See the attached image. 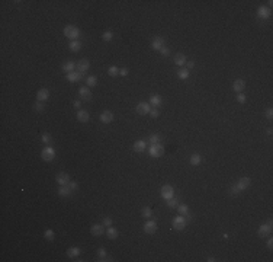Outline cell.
<instances>
[{"mask_svg": "<svg viewBox=\"0 0 273 262\" xmlns=\"http://www.w3.org/2000/svg\"><path fill=\"white\" fill-rule=\"evenodd\" d=\"M128 68H127V67H123V68H121V70H119V74H121V76H123V77H125V76H128Z\"/></svg>", "mask_w": 273, "mask_h": 262, "instance_id": "cell-49", "label": "cell"}, {"mask_svg": "<svg viewBox=\"0 0 273 262\" xmlns=\"http://www.w3.org/2000/svg\"><path fill=\"white\" fill-rule=\"evenodd\" d=\"M77 119L80 123H87L90 119V114L86 109H78L77 111Z\"/></svg>", "mask_w": 273, "mask_h": 262, "instance_id": "cell-17", "label": "cell"}, {"mask_svg": "<svg viewBox=\"0 0 273 262\" xmlns=\"http://www.w3.org/2000/svg\"><path fill=\"white\" fill-rule=\"evenodd\" d=\"M177 76H179V79H183V80H186V79L189 77V70H188L186 67H182V68L177 72Z\"/></svg>", "mask_w": 273, "mask_h": 262, "instance_id": "cell-30", "label": "cell"}, {"mask_svg": "<svg viewBox=\"0 0 273 262\" xmlns=\"http://www.w3.org/2000/svg\"><path fill=\"white\" fill-rule=\"evenodd\" d=\"M44 237L47 240H54V237H55V233H54V230L52 229H47L44 232Z\"/></svg>", "mask_w": 273, "mask_h": 262, "instance_id": "cell-34", "label": "cell"}, {"mask_svg": "<svg viewBox=\"0 0 273 262\" xmlns=\"http://www.w3.org/2000/svg\"><path fill=\"white\" fill-rule=\"evenodd\" d=\"M55 181L60 185H68V182H70V176H68V173H66V172H60L55 176Z\"/></svg>", "mask_w": 273, "mask_h": 262, "instance_id": "cell-14", "label": "cell"}, {"mask_svg": "<svg viewBox=\"0 0 273 262\" xmlns=\"http://www.w3.org/2000/svg\"><path fill=\"white\" fill-rule=\"evenodd\" d=\"M74 67H76V64H74L73 61H70V60H67V61L63 63L61 68H63V70H64L66 73H71V72H74Z\"/></svg>", "mask_w": 273, "mask_h": 262, "instance_id": "cell-25", "label": "cell"}, {"mask_svg": "<svg viewBox=\"0 0 273 262\" xmlns=\"http://www.w3.org/2000/svg\"><path fill=\"white\" fill-rule=\"evenodd\" d=\"M102 224H103V226H108V227H111L112 224H113V221H112L111 217H105V218H103V221H102Z\"/></svg>", "mask_w": 273, "mask_h": 262, "instance_id": "cell-43", "label": "cell"}, {"mask_svg": "<svg viewBox=\"0 0 273 262\" xmlns=\"http://www.w3.org/2000/svg\"><path fill=\"white\" fill-rule=\"evenodd\" d=\"M186 61H188V60H186V57H184L182 53H177V54L174 56V63H176L177 66L183 67L184 64H186Z\"/></svg>", "mask_w": 273, "mask_h": 262, "instance_id": "cell-26", "label": "cell"}, {"mask_svg": "<svg viewBox=\"0 0 273 262\" xmlns=\"http://www.w3.org/2000/svg\"><path fill=\"white\" fill-rule=\"evenodd\" d=\"M166 204H167V207H170V208H174V207L179 205V198L177 197H172L170 200L166 201Z\"/></svg>", "mask_w": 273, "mask_h": 262, "instance_id": "cell-32", "label": "cell"}, {"mask_svg": "<svg viewBox=\"0 0 273 262\" xmlns=\"http://www.w3.org/2000/svg\"><path fill=\"white\" fill-rule=\"evenodd\" d=\"M201 162H202L201 154L195 153V154L190 156V165H192V166H198V165H201Z\"/></svg>", "mask_w": 273, "mask_h": 262, "instance_id": "cell-27", "label": "cell"}, {"mask_svg": "<svg viewBox=\"0 0 273 262\" xmlns=\"http://www.w3.org/2000/svg\"><path fill=\"white\" fill-rule=\"evenodd\" d=\"M160 194L164 200H170L172 197H174V190H173L172 185H163L161 190H160Z\"/></svg>", "mask_w": 273, "mask_h": 262, "instance_id": "cell-5", "label": "cell"}, {"mask_svg": "<svg viewBox=\"0 0 273 262\" xmlns=\"http://www.w3.org/2000/svg\"><path fill=\"white\" fill-rule=\"evenodd\" d=\"M206 261H208V262H214V261H215V258H212V256H211V258H208Z\"/></svg>", "mask_w": 273, "mask_h": 262, "instance_id": "cell-55", "label": "cell"}, {"mask_svg": "<svg viewBox=\"0 0 273 262\" xmlns=\"http://www.w3.org/2000/svg\"><path fill=\"white\" fill-rule=\"evenodd\" d=\"M64 35L70 38L71 41H76V39L80 37V29L76 28V26H73V25H67L66 28H64Z\"/></svg>", "mask_w": 273, "mask_h": 262, "instance_id": "cell-1", "label": "cell"}, {"mask_svg": "<svg viewBox=\"0 0 273 262\" xmlns=\"http://www.w3.org/2000/svg\"><path fill=\"white\" fill-rule=\"evenodd\" d=\"M145 147H147V141H144V140H138L134 143V150L138 151V153H142L145 150Z\"/></svg>", "mask_w": 273, "mask_h": 262, "instance_id": "cell-23", "label": "cell"}, {"mask_svg": "<svg viewBox=\"0 0 273 262\" xmlns=\"http://www.w3.org/2000/svg\"><path fill=\"white\" fill-rule=\"evenodd\" d=\"M50 99V90L47 88H42V89L38 90L36 93V100H41V102H45V100Z\"/></svg>", "mask_w": 273, "mask_h": 262, "instance_id": "cell-13", "label": "cell"}, {"mask_svg": "<svg viewBox=\"0 0 273 262\" xmlns=\"http://www.w3.org/2000/svg\"><path fill=\"white\" fill-rule=\"evenodd\" d=\"M90 233L96 236V237H99L102 234L105 233V230H103V224H93L92 227H90Z\"/></svg>", "mask_w": 273, "mask_h": 262, "instance_id": "cell-16", "label": "cell"}, {"mask_svg": "<svg viewBox=\"0 0 273 262\" xmlns=\"http://www.w3.org/2000/svg\"><path fill=\"white\" fill-rule=\"evenodd\" d=\"M41 157H42V160H45V162H51V160L55 157V150H54L52 147H50V146H47V147H44V150L41 153Z\"/></svg>", "mask_w": 273, "mask_h": 262, "instance_id": "cell-2", "label": "cell"}, {"mask_svg": "<svg viewBox=\"0 0 273 262\" xmlns=\"http://www.w3.org/2000/svg\"><path fill=\"white\" fill-rule=\"evenodd\" d=\"M272 246H273V240L269 239V240H267V248H269V249H272Z\"/></svg>", "mask_w": 273, "mask_h": 262, "instance_id": "cell-52", "label": "cell"}, {"mask_svg": "<svg viewBox=\"0 0 273 262\" xmlns=\"http://www.w3.org/2000/svg\"><path fill=\"white\" fill-rule=\"evenodd\" d=\"M34 108H35V111L42 112L45 109V104H44V102H41V100H36V102H35V105H34Z\"/></svg>", "mask_w": 273, "mask_h": 262, "instance_id": "cell-37", "label": "cell"}, {"mask_svg": "<svg viewBox=\"0 0 273 262\" xmlns=\"http://www.w3.org/2000/svg\"><path fill=\"white\" fill-rule=\"evenodd\" d=\"M237 100H238L240 104H245V96L243 95V92H241V93H238V95H237Z\"/></svg>", "mask_w": 273, "mask_h": 262, "instance_id": "cell-47", "label": "cell"}, {"mask_svg": "<svg viewBox=\"0 0 273 262\" xmlns=\"http://www.w3.org/2000/svg\"><path fill=\"white\" fill-rule=\"evenodd\" d=\"M68 188H70L71 191H74L76 188H77V182H74V181H70V182H68Z\"/></svg>", "mask_w": 273, "mask_h": 262, "instance_id": "cell-48", "label": "cell"}, {"mask_svg": "<svg viewBox=\"0 0 273 262\" xmlns=\"http://www.w3.org/2000/svg\"><path fill=\"white\" fill-rule=\"evenodd\" d=\"M97 256H99V259H102V258H105V256H106V251L103 249V248L97 249Z\"/></svg>", "mask_w": 273, "mask_h": 262, "instance_id": "cell-45", "label": "cell"}, {"mask_svg": "<svg viewBox=\"0 0 273 262\" xmlns=\"http://www.w3.org/2000/svg\"><path fill=\"white\" fill-rule=\"evenodd\" d=\"M57 192H58V195L60 197H70L73 191L68 188V185H60V188H58Z\"/></svg>", "mask_w": 273, "mask_h": 262, "instance_id": "cell-22", "label": "cell"}, {"mask_svg": "<svg viewBox=\"0 0 273 262\" xmlns=\"http://www.w3.org/2000/svg\"><path fill=\"white\" fill-rule=\"evenodd\" d=\"M41 139H42V143H44V144H50V143H51V140H52V137H51V134H48V133H44V134H42V137H41Z\"/></svg>", "mask_w": 273, "mask_h": 262, "instance_id": "cell-39", "label": "cell"}, {"mask_svg": "<svg viewBox=\"0 0 273 262\" xmlns=\"http://www.w3.org/2000/svg\"><path fill=\"white\" fill-rule=\"evenodd\" d=\"M184 66H186V68H188V70H190V68H193V67H195V61H186V64H184Z\"/></svg>", "mask_w": 273, "mask_h": 262, "instance_id": "cell-50", "label": "cell"}, {"mask_svg": "<svg viewBox=\"0 0 273 262\" xmlns=\"http://www.w3.org/2000/svg\"><path fill=\"white\" fill-rule=\"evenodd\" d=\"M106 233H108V237H109V239H112V240H115V239H118V230L115 229V227H108V232H106Z\"/></svg>", "mask_w": 273, "mask_h": 262, "instance_id": "cell-28", "label": "cell"}, {"mask_svg": "<svg viewBox=\"0 0 273 262\" xmlns=\"http://www.w3.org/2000/svg\"><path fill=\"white\" fill-rule=\"evenodd\" d=\"M270 233H272V220H269L267 223L262 224V226L259 227V232H257L259 237H264V236H269Z\"/></svg>", "mask_w": 273, "mask_h": 262, "instance_id": "cell-4", "label": "cell"}, {"mask_svg": "<svg viewBox=\"0 0 273 262\" xmlns=\"http://www.w3.org/2000/svg\"><path fill=\"white\" fill-rule=\"evenodd\" d=\"M135 109H137V114H139V115H147V114H150L151 105L148 102H139Z\"/></svg>", "mask_w": 273, "mask_h": 262, "instance_id": "cell-6", "label": "cell"}, {"mask_svg": "<svg viewBox=\"0 0 273 262\" xmlns=\"http://www.w3.org/2000/svg\"><path fill=\"white\" fill-rule=\"evenodd\" d=\"M186 223H188V221L184 220V216H180V214H179L177 217L173 220V227L176 230H183L184 227H186Z\"/></svg>", "mask_w": 273, "mask_h": 262, "instance_id": "cell-7", "label": "cell"}, {"mask_svg": "<svg viewBox=\"0 0 273 262\" xmlns=\"http://www.w3.org/2000/svg\"><path fill=\"white\" fill-rule=\"evenodd\" d=\"M82 253V249L77 246H73L70 249H67V256L68 258H78V255Z\"/></svg>", "mask_w": 273, "mask_h": 262, "instance_id": "cell-24", "label": "cell"}, {"mask_svg": "<svg viewBox=\"0 0 273 262\" xmlns=\"http://www.w3.org/2000/svg\"><path fill=\"white\" fill-rule=\"evenodd\" d=\"M147 143H150V144L160 143V135H158V134H151L150 137H148V141H147Z\"/></svg>", "mask_w": 273, "mask_h": 262, "instance_id": "cell-35", "label": "cell"}, {"mask_svg": "<svg viewBox=\"0 0 273 262\" xmlns=\"http://www.w3.org/2000/svg\"><path fill=\"white\" fill-rule=\"evenodd\" d=\"M272 131H273V130L270 128V127H269V128L266 130V133H267V135H272Z\"/></svg>", "mask_w": 273, "mask_h": 262, "instance_id": "cell-54", "label": "cell"}, {"mask_svg": "<svg viewBox=\"0 0 273 262\" xmlns=\"http://www.w3.org/2000/svg\"><path fill=\"white\" fill-rule=\"evenodd\" d=\"M264 117L267 118V119H272V118H273V109H272V108H269L267 111L264 112Z\"/></svg>", "mask_w": 273, "mask_h": 262, "instance_id": "cell-46", "label": "cell"}, {"mask_svg": "<svg viewBox=\"0 0 273 262\" xmlns=\"http://www.w3.org/2000/svg\"><path fill=\"white\" fill-rule=\"evenodd\" d=\"M244 88H245V82L243 79H237L234 83H233V89H234L237 93H241V92L244 90Z\"/></svg>", "mask_w": 273, "mask_h": 262, "instance_id": "cell-19", "label": "cell"}, {"mask_svg": "<svg viewBox=\"0 0 273 262\" xmlns=\"http://www.w3.org/2000/svg\"><path fill=\"white\" fill-rule=\"evenodd\" d=\"M160 54H161V56H164V57H167V56H170V50H169L167 47L164 45L163 48H160Z\"/></svg>", "mask_w": 273, "mask_h": 262, "instance_id": "cell-44", "label": "cell"}, {"mask_svg": "<svg viewBox=\"0 0 273 262\" xmlns=\"http://www.w3.org/2000/svg\"><path fill=\"white\" fill-rule=\"evenodd\" d=\"M144 232L147 234H154L157 232V223L153 220H147L144 224Z\"/></svg>", "mask_w": 273, "mask_h": 262, "instance_id": "cell-8", "label": "cell"}, {"mask_svg": "<svg viewBox=\"0 0 273 262\" xmlns=\"http://www.w3.org/2000/svg\"><path fill=\"white\" fill-rule=\"evenodd\" d=\"M86 82H87V84H89L90 88H93V86H96V84H97V79H96V76H89Z\"/></svg>", "mask_w": 273, "mask_h": 262, "instance_id": "cell-38", "label": "cell"}, {"mask_svg": "<svg viewBox=\"0 0 273 262\" xmlns=\"http://www.w3.org/2000/svg\"><path fill=\"white\" fill-rule=\"evenodd\" d=\"M228 192H229V195H238V194H240V192H241V191H240L238 188H237V186H235V185H234V186H231V188H229V190H228Z\"/></svg>", "mask_w": 273, "mask_h": 262, "instance_id": "cell-41", "label": "cell"}, {"mask_svg": "<svg viewBox=\"0 0 273 262\" xmlns=\"http://www.w3.org/2000/svg\"><path fill=\"white\" fill-rule=\"evenodd\" d=\"M164 153V147L160 143L157 144H150V156L151 157H161Z\"/></svg>", "mask_w": 273, "mask_h": 262, "instance_id": "cell-3", "label": "cell"}, {"mask_svg": "<svg viewBox=\"0 0 273 262\" xmlns=\"http://www.w3.org/2000/svg\"><path fill=\"white\" fill-rule=\"evenodd\" d=\"M142 216H144L145 218H150L151 216H153V211H151V208L150 207H144V208H142Z\"/></svg>", "mask_w": 273, "mask_h": 262, "instance_id": "cell-40", "label": "cell"}, {"mask_svg": "<svg viewBox=\"0 0 273 262\" xmlns=\"http://www.w3.org/2000/svg\"><path fill=\"white\" fill-rule=\"evenodd\" d=\"M78 96L83 100H90L92 99V92H90V88H86V86H82L78 89Z\"/></svg>", "mask_w": 273, "mask_h": 262, "instance_id": "cell-11", "label": "cell"}, {"mask_svg": "<svg viewBox=\"0 0 273 262\" xmlns=\"http://www.w3.org/2000/svg\"><path fill=\"white\" fill-rule=\"evenodd\" d=\"M108 74L111 76V77H116L118 74H119V68L116 66H111L108 68Z\"/></svg>", "mask_w": 273, "mask_h": 262, "instance_id": "cell-33", "label": "cell"}, {"mask_svg": "<svg viewBox=\"0 0 273 262\" xmlns=\"http://www.w3.org/2000/svg\"><path fill=\"white\" fill-rule=\"evenodd\" d=\"M161 102H163V99L160 95H151L150 100H148V104H150L153 108H158V106L161 105Z\"/></svg>", "mask_w": 273, "mask_h": 262, "instance_id": "cell-20", "label": "cell"}, {"mask_svg": "<svg viewBox=\"0 0 273 262\" xmlns=\"http://www.w3.org/2000/svg\"><path fill=\"white\" fill-rule=\"evenodd\" d=\"M270 9L269 7H266V6H260L259 7V10H257V16H259V19H269L270 18Z\"/></svg>", "mask_w": 273, "mask_h": 262, "instance_id": "cell-12", "label": "cell"}, {"mask_svg": "<svg viewBox=\"0 0 273 262\" xmlns=\"http://www.w3.org/2000/svg\"><path fill=\"white\" fill-rule=\"evenodd\" d=\"M74 106H76V108H80V106H82V102H80V100H74Z\"/></svg>", "mask_w": 273, "mask_h": 262, "instance_id": "cell-53", "label": "cell"}, {"mask_svg": "<svg viewBox=\"0 0 273 262\" xmlns=\"http://www.w3.org/2000/svg\"><path fill=\"white\" fill-rule=\"evenodd\" d=\"M184 220H186V221H190V220H192V216H190L189 213H188V214H184Z\"/></svg>", "mask_w": 273, "mask_h": 262, "instance_id": "cell-51", "label": "cell"}, {"mask_svg": "<svg viewBox=\"0 0 273 262\" xmlns=\"http://www.w3.org/2000/svg\"><path fill=\"white\" fill-rule=\"evenodd\" d=\"M150 115L153 118H157L158 115H160V111H158V108H151L150 109Z\"/></svg>", "mask_w": 273, "mask_h": 262, "instance_id": "cell-42", "label": "cell"}, {"mask_svg": "<svg viewBox=\"0 0 273 262\" xmlns=\"http://www.w3.org/2000/svg\"><path fill=\"white\" fill-rule=\"evenodd\" d=\"M100 121L103 124H111L113 121V114L111 111H103L100 114Z\"/></svg>", "mask_w": 273, "mask_h": 262, "instance_id": "cell-18", "label": "cell"}, {"mask_svg": "<svg viewBox=\"0 0 273 262\" xmlns=\"http://www.w3.org/2000/svg\"><path fill=\"white\" fill-rule=\"evenodd\" d=\"M68 48L71 51H78L80 48H82V42L78 41V39H76V41H71L70 44H68Z\"/></svg>", "mask_w": 273, "mask_h": 262, "instance_id": "cell-29", "label": "cell"}, {"mask_svg": "<svg viewBox=\"0 0 273 262\" xmlns=\"http://www.w3.org/2000/svg\"><path fill=\"white\" fill-rule=\"evenodd\" d=\"M82 77H83V73H80V72L67 73V80L68 82H78V80H82Z\"/></svg>", "mask_w": 273, "mask_h": 262, "instance_id": "cell-21", "label": "cell"}, {"mask_svg": "<svg viewBox=\"0 0 273 262\" xmlns=\"http://www.w3.org/2000/svg\"><path fill=\"white\" fill-rule=\"evenodd\" d=\"M177 211L180 216H184V214H188L189 213V205L188 204H179L177 205Z\"/></svg>", "mask_w": 273, "mask_h": 262, "instance_id": "cell-31", "label": "cell"}, {"mask_svg": "<svg viewBox=\"0 0 273 262\" xmlns=\"http://www.w3.org/2000/svg\"><path fill=\"white\" fill-rule=\"evenodd\" d=\"M112 38H113V32L112 31H105V32L102 33V39L106 41V42H109Z\"/></svg>", "mask_w": 273, "mask_h": 262, "instance_id": "cell-36", "label": "cell"}, {"mask_svg": "<svg viewBox=\"0 0 273 262\" xmlns=\"http://www.w3.org/2000/svg\"><path fill=\"white\" fill-rule=\"evenodd\" d=\"M151 47H153V50L160 51V48L164 47V38L163 37H156L153 39V42H151Z\"/></svg>", "mask_w": 273, "mask_h": 262, "instance_id": "cell-15", "label": "cell"}, {"mask_svg": "<svg viewBox=\"0 0 273 262\" xmlns=\"http://www.w3.org/2000/svg\"><path fill=\"white\" fill-rule=\"evenodd\" d=\"M76 67H77V70L80 73H86L90 68V61L89 60H86V58H82V60H78V63L76 64Z\"/></svg>", "mask_w": 273, "mask_h": 262, "instance_id": "cell-10", "label": "cell"}, {"mask_svg": "<svg viewBox=\"0 0 273 262\" xmlns=\"http://www.w3.org/2000/svg\"><path fill=\"white\" fill-rule=\"evenodd\" d=\"M250 184H251V179L248 178V176H243V178H241L238 182L235 184V186H237L240 191H244V190H247V188L250 186Z\"/></svg>", "mask_w": 273, "mask_h": 262, "instance_id": "cell-9", "label": "cell"}]
</instances>
